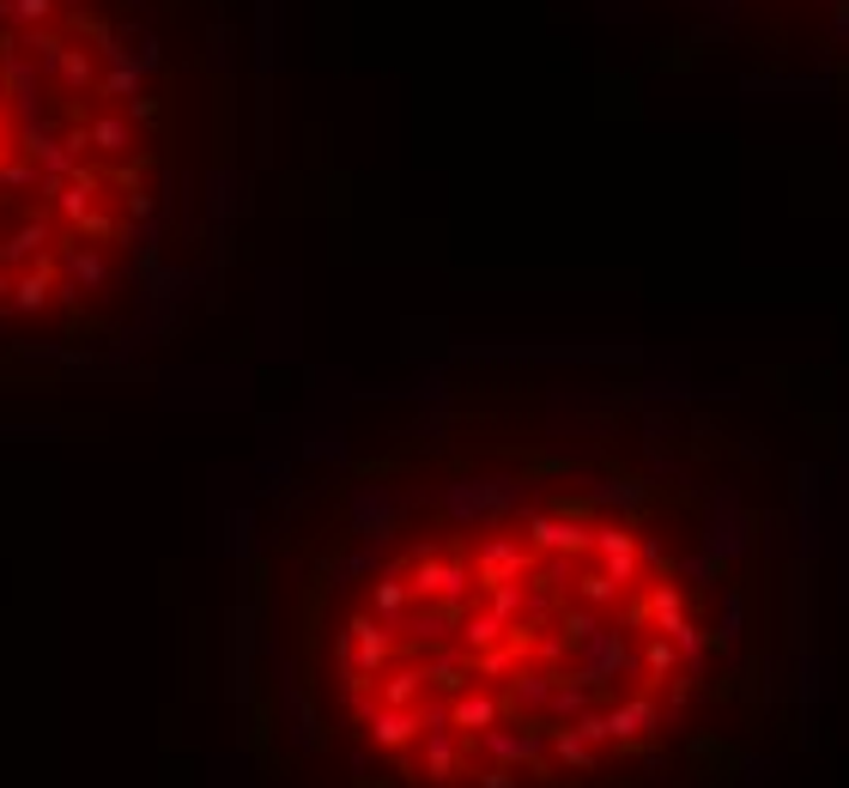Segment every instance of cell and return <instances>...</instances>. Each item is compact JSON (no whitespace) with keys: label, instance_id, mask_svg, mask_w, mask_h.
<instances>
[{"label":"cell","instance_id":"6da1fadb","mask_svg":"<svg viewBox=\"0 0 849 788\" xmlns=\"http://www.w3.org/2000/svg\"><path fill=\"white\" fill-rule=\"evenodd\" d=\"M746 564L691 436L492 388L303 479L249 594L298 722L364 788H594L728 679Z\"/></svg>","mask_w":849,"mask_h":788},{"label":"cell","instance_id":"7a4b0ae2","mask_svg":"<svg viewBox=\"0 0 849 788\" xmlns=\"http://www.w3.org/2000/svg\"><path fill=\"white\" fill-rule=\"evenodd\" d=\"M243 0H0V382L146 346L225 237Z\"/></svg>","mask_w":849,"mask_h":788},{"label":"cell","instance_id":"3957f363","mask_svg":"<svg viewBox=\"0 0 849 788\" xmlns=\"http://www.w3.org/2000/svg\"><path fill=\"white\" fill-rule=\"evenodd\" d=\"M649 36L759 91L849 97V0H637Z\"/></svg>","mask_w":849,"mask_h":788}]
</instances>
